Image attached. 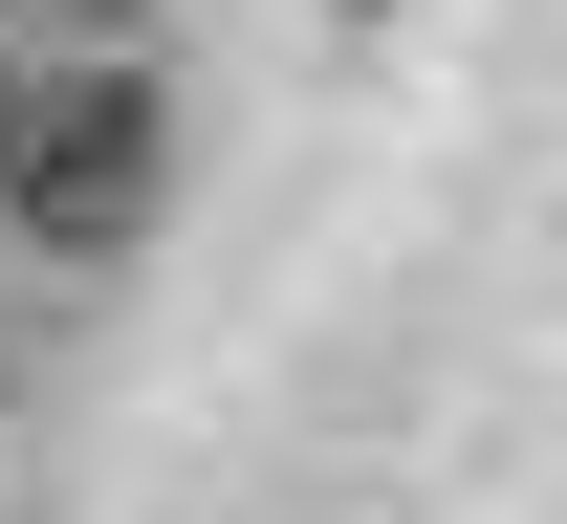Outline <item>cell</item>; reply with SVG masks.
Listing matches in <instances>:
<instances>
[{
	"instance_id": "6da1fadb",
	"label": "cell",
	"mask_w": 567,
	"mask_h": 524,
	"mask_svg": "<svg viewBox=\"0 0 567 524\" xmlns=\"http://www.w3.org/2000/svg\"><path fill=\"white\" fill-rule=\"evenodd\" d=\"M153 197H175V110L132 66H66V88H0V219L44 263H132Z\"/></svg>"
}]
</instances>
